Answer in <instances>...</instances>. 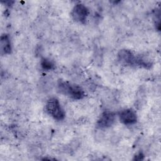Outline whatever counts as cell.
<instances>
[{"mask_svg":"<svg viewBox=\"0 0 161 161\" xmlns=\"http://www.w3.org/2000/svg\"><path fill=\"white\" fill-rule=\"evenodd\" d=\"M118 58L120 62L123 64L150 69L152 67V62L147 59L135 55L131 50L121 49L118 53Z\"/></svg>","mask_w":161,"mask_h":161,"instance_id":"6da1fadb","label":"cell"},{"mask_svg":"<svg viewBox=\"0 0 161 161\" xmlns=\"http://www.w3.org/2000/svg\"><path fill=\"white\" fill-rule=\"evenodd\" d=\"M58 91L74 99H81L85 96V92L83 89L75 84H72L65 80H59L57 83Z\"/></svg>","mask_w":161,"mask_h":161,"instance_id":"7a4b0ae2","label":"cell"},{"mask_svg":"<svg viewBox=\"0 0 161 161\" xmlns=\"http://www.w3.org/2000/svg\"><path fill=\"white\" fill-rule=\"evenodd\" d=\"M46 112L57 121H62L65 118V113L61 106V104L56 97L48 99L45 104Z\"/></svg>","mask_w":161,"mask_h":161,"instance_id":"3957f363","label":"cell"},{"mask_svg":"<svg viewBox=\"0 0 161 161\" xmlns=\"http://www.w3.org/2000/svg\"><path fill=\"white\" fill-rule=\"evenodd\" d=\"M72 19L79 23L84 24L89 14V9L83 4H75L71 11Z\"/></svg>","mask_w":161,"mask_h":161,"instance_id":"277c9868","label":"cell"},{"mask_svg":"<svg viewBox=\"0 0 161 161\" xmlns=\"http://www.w3.org/2000/svg\"><path fill=\"white\" fill-rule=\"evenodd\" d=\"M116 119V115L114 113L106 111L101 114L99 116L96 125L99 128H108L111 126Z\"/></svg>","mask_w":161,"mask_h":161,"instance_id":"5b68a950","label":"cell"},{"mask_svg":"<svg viewBox=\"0 0 161 161\" xmlns=\"http://www.w3.org/2000/svg\"><path fill=\"white\" fill-rule=\"evenodd\" d=\"M119 118L120 121L126 126L134 125L137 121V115L136 112L130 108L122 110L119 114Z\"/></svg>","mask_w":161,"mask_h":161,"instance_id":"8992f818","label":"cell"},{"mask_svg":"<svg viewBox=\"0 0 161 161\" xmlns=\"http://www.w3.org/2000/svg\"><path fill=\"white\" fill-rule=\"evenodd\" d=\"M0 49L1 55L9 54L11 52V45L9 37L8 35L4 34L1 36Z\"/></svg>","mask_w":161,"mask_h":161,"instance_id":"52a82bcc","label":"cell"},{"mask_svg":"<svg viewBox=\"0 0 161 161\" xmlns=\"http://www.w3.org/2000/svg\"><path fill=\"white\" fill-rule=\"evenodd\" d=\"M42 67L46 70H50L54 68V64L48 58H43L41 61Z\"/></svg>","mask_w":161,"mask_h":161,"instance_id":"ba28073f","label":"cell"}]
</instances>
